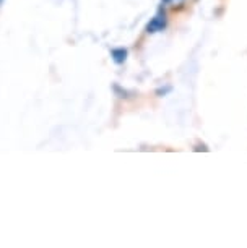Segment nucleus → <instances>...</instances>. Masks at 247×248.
<instances>
[{"mask_svg":"<svg viewBox=\"0 0 247 248\" xmlns=\"http://www.w3.org/2000/svg\"><path fill=\"white\" fill-rule=\"evenodd\" d=\"M166 25H167L166 12L163 10V8H160L156 15L151 18V21L147 25V32H148V34H155V32H160V31L165 30Z\"/></svg>","mask_w":247,"mask_h":248,"instance_id":"1","label":"nucleus"},{"mask_svg":"<svg viewBox=\"0 0 247 248\" xmlns=\"http://www.w3.org/2000/svg\"><path fill=\"white\" fill-rule=\"evenodd\" d=\"M127 49H124V47H117V49H113L111 50V57H113V60L117 65H122L125 60H127Z\"/></svg>","mask_w":247,"mask_h":248,"instance_id":"2","label":"nucleus"},{"mask_svg":"<svg viewBox=\"0 0 247 248\" xmlns=\"http://www.w3.org/2000/svg\"><path fill=\"white\" fill-rule=\"evenodd\" d=\"M194 151H195V153H200V151L208 153V151H210V148H208L205 143H197V144H195V146H194Z\"/></svg>","mask_w":247,"mask_h":248,"instance_id":"3","label":"nucleus"},{"mask_svg":"<svg viewBox=\"0 0 247 248\" xmlns=\"http://www.w3.org/2000/svg\"><path fill=\"white\" fill-rule=\"evenodd\" d=\"M163 5H167V3H172V0H161Z\"/></svg>","mask_w":247,"mask_h":248,"instance_id":"4","label":"nucleus"},{"mask_svg":"<svg viewBox=\"0 0 247 248\" xmlns=\"http://www.w3.org/2000/svg\"><path fill=\"white\" fill-rule=\"evenodd\" d=\"M172 2H176V3H181V2H184V0H172Z\"/></svg>","mask_w":247,"mask_h":248,"instance_id":"5","label":"nucleus"},{"mask_svg":"<svg viewBox=\"0 0 247 248\" xmlns=\"http://www.w3.org/2000/svg\"><path fill=\"white\" fill-rule=\"evenodd\" d=\"M2 2H3V0H0V5H2Z\"/></svg>","mask_w":247,"mask_h":248,"instance_id":"6","label":"nucleus"}]
</instances>
